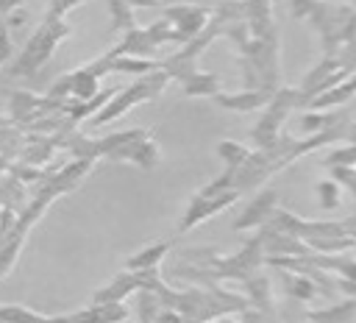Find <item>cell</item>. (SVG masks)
<instances>
[{"instance_id": "cell-1", "label": "cell", "mask_w": 356, "mask_h": 323, "mask_svg": "<svg viewBox=\"0 0 356 323\" xmlns=\"http://www.w3.org/2000/svg\"><path fill=\"white\" fill-rule=\"evenodd\" d=\"M70 33V25L64 22V17H44V22L39 25V31L28 39L25 50L19 53V58L11 64V75H28L36 72L53 53V47Z\"/></svg>"}, {"instance_id": "cell-2", "label": "cell", "mask_w": 356, "mask_h": 323, "mask_svg": "<svg viewBox=\"0 0 356 323\" xmlns=\"http://www.w3.org/2000/svg\"><path fill=\"white\" fill-rule=\"evenodd\" d=\"M164 84H167V72H150L147 78H142L139 84L128 86L125 92L111 95V97L106 100V106L95 114L92 125H103V123H108V120L120 117L122 111H128L131 106H136V103H142V100H150L153 95H159V92L164 89Z\"/></svg>"}, {"instance_id": "cell-3", "label": "cell", "mask_w": 356, "mask_h": 323, "mask_svg": "<svg viewBox=\"0 0 356 323\" xmlns=\"http://www.w3.org/2000/svg\"><path fill=\"white\" fill-rule=\"evenodd\" d=\"M298 92H281L278 97H273V106H270V111L264 114V120L253 128V139L261 145V148H270V145H275V131L281 128V123H284V114L292 109V103H298L300 97H295Z\"/></svg>"}, {"instance_id": "cell-4", "label": "cell", "mask_w": 356, "mask_h": 323, "mask_svg": "<svg viewBox=\"0 0 356 323\" xmlns=\"http://www.w3.org/2000/svg\"><path fill=\"white\" fill-rule=\"evenodd\" d=\"M170 25H175V33L178 39H189L195 33H200L206 28V19H209V11L200 8V6H192V3H181V6H172L167 8V17H164Z\"/></svg>"}, {"instance_id": "cell-5", "label": "cell", "mask_w": 356, "mask_h": 323, "mask_svg": "<svg viewBox=\"0 0 356 323\" xmlns=\"http://www.w3.org/2000/svg\"><path fill=\"white\" fill-rule=\"evenodd\" d=\"M136 287H142L139 273H122V276H117L108 287H103V290L95 292V304H120V301H122L131 290H136Z\"/></svg>"}, {"instance_id": "cell-6", "label": "cell", "mask_w": 356, "mask_h": 323, "mask_svg": "<svg viewBox=\"0 0 356 323\" xmlns=\"http://www.w3.org/2000/svg\"><path fill=\"white\" fill-rule=\"evenodd\" d=\"M273 206H275V192L270 189V192H264V195H259L248 209H245V214L234 223V228H250V226H259V223H267V214L273 212Z\"/></svg>"}, {"instance_id": "cell-7", "label": "cell", "mask_w": 356, "mask_h": 323, "mask_svg": "<svg viewBox=\"0 0 356 323\" xmlns=\"http://www.w3.org/2000/svg\"><path fill=\"white\" fill-rule=\"evenodd\" d=\"M214 100L220 106H228V109H236V111H250V109H259L261 103H267L270 92L250 89V92H236V95H214Z\"/></svg>"}, {"instance_id": "cell-8", "label": "cell", "mask_w": 356, "mask_h": 323, "mask_svg": "<svg viewBox=\"0 0 356 323\" xmlns=\"http://www.w3.org/2000/svg\"><path fill=\"white\" fill-rule=\"evenodd\" d=\"M184 92L186 95H217L220 92V78L214 72H192L184 78Z\"/></svg>"}, {"instance_id": "cell-9", "label": "cell", "mask_w": 356, "mask_h": 323, "mask_svg": "<svg viewBox=\"0 0 356 323\" xmlns=\"http://www.w3.org/2000/svg\"><path fill=\"white\" fill-rule=\"evenodd\" d=\"M164 253H167V245H164V242H159V245H147L142 253H136V256L128 259V270H134V273H139V270H153L156 262H159Z\"/></svg>"}, {"instance_id": "cell-10", "label": "cell", "mask_w": 356, "mask_h": 323, "mask_svg": "<svg viewBox=\"0 0 356 323\" xmlns=\"http://www.w3.org/2000/svg\"><path fill=\"white\" fill-rule=\"evenodd\" d=\"M353 315H356V301H348V304H339V306H331V309L312 312L309 317L314 323H348Z\"/></svg>"}, {"instance_id": "cell-11", "label": "cell", "mask_w": 356, "mask_h": 323, "mask_svg": "<svg viewBox=\"0 0 356 323\" xmlns=\"http://www.w3.org/2000/svg\"><path fill=\"white\" fill-rule=\"evenodd\" d=\"M217 153H220L222 162H228L234 170L242 167V164L250 159V153H248L242 145H236V142H222V145H217Z\"/></svg>"}, {"instance_id": "cell-12", "label": "cell", "mask_w": 356, "mask_h": 323, "mask_svg": "<svg viewBox=\"0 0 356 323\" xmlns=\"http://www.w3.org/2000/svg\"><path fill=\"white\" fill-rule=\"evenodd\" d=\"M317 198L323 209H334L339 206V184L337 181H320L317 184Z\"/></svg>"}, {"instance_id": "cell-13", "label": "cell", "mask_w": 356, "mask_h": 323, "mask_svg": "<svg viewBox=\"0 0 356 323\" xmlns=\"http://www.w3.org/2000/svg\"><path fill=\"white\" fill-rule=\"evenodd\" d=\"M328 164H337V167H348V164H356V145L345 148V150H331L328 156Z\"/></svg>"}, {"instance_id": "cell-14", "label": "cell", "mask_w": 356, "mask_h": 323, "mask_svg": "<svg viewBox=\"0 0 356 323\" xmlns=\"http://www.w3.org/2000/svg\"><path fill=\"white\" fill-rule=\"evenodd\" d=\"M289 287H292V295L295 298H300V301H309V298H314V284L312 281H306V278H292L289 281Z\"/></svg>"}, {"instance_id": "cell-15", "label": "cell", "mask_w": 356, "mask_h": 323, "mask_svg": "<svg viewBox=\"0 0 356 323\" xmlns=\"http://www.w3.org/2000/svg\"><path fill=\"white\" fill-rule=\"evenodd\" d=\"M81 0H50V11L47 17H64V11H70L72 6H78Z\"/></svg>"}, {"instance_id": "cell-16", "label": "cell", "mask_w": 356, "mask_h": 323, "mask_svg": "<svg viewBox=\"0 0 356 323\" xmlns=\"http://www.w3.org/2000/svg\"><path fill=\"white\" fill-rule=\"evenodd\" d=\"M317 8V0H292V14L295 17H306Z\"/></svg>"}, {"instance_id": "cell-17", "label": "cell", "mask_w": 356, "mask_h": 323, "mask_svg": "<svg viewBox=\"0 0 356 323\" xmlns=\"http://www.w3.org/2000/svg\"><path fill=\"white\" fill-rule=\"evenodd\" d=\"M325 123H328V120H325L323 114H306V117H303V128H306V131H320V128H325Z\"/></svg>"}, {"instance_id": "cell-18", "label": "cell", "mask_w": 356, "mask_h": 323, "mask_svg": "<svg viewBox=\"0 0 356 323\" xmlns=\"http://www.w3.org/2000/svg\"><path fill=\"white\" fill-rule=\"evenodd\" d=\"M25 19H28V14L22 11V6H19V8H14V11H8V22H11V25H22Z\"/></svg>"}, {"instance_id": "cell-19", "label": "cell", "mask_w": 356, "mask_h": 323, "mask_svg": "<svg viewBox=\"0 0 356 323\" xmlns=\"http://www.w3.org/2000/svg\"><path fill=\"white\" fill-rule=\"evenodd\" d=\"M348 139H350V142H353V145H356V123H353V125H350V131H348Z\"/></svg>"}, {"instance_id": "cell-20", "label": "cell", "mask_w": 356, "mask_h": 323, "mask_svg": "<svg viewBox=\"0 0 356 323\" xmlns=\"http://www.w3.org/2000/svg\"><path fill=\"white\" fill-rule=\"evenodd\" d=\"M131 3H139V6H153L156 0H131Z\"/></svg>"}, {"instance_id": "cell-21", "label": "cell", "mask_w": 356, "mask_h": 323, "mask_svg": "<svg viewBox=\"0 0 356 323\" xmlns=\"http://www.w3.org/2000/svg\"><path fill=\"white\" fill-rule=\"evenodd\" d=\"M222 323H234V320H222Z\"/></svg>"}, {"instance_id": "cell-22", "label": "cell", "mask_w": 356, "mask_h": 323, "mask_svg": "<svg viewBox=\"0 0 356 323\" xmlns=\"http://www.w3.org/2000/svg\"><path fill=\"white\" fill-rule=\"evenodd\" d=\"M0 214H3V212H0Z\"/></svg>"}, {"instance_id": "cell-23", "label": "cell", "mask_w": 356, "mask_h": 323, "mask_svg": "<svg viewBox=\"0 0 356 323\" xmlns=\"http://www.w3.org/2000/svg\"><path fill=\"white\" fill-rule=\"evenodd\" d=\"M353 3H356V0H353Z\"/></svg>"}]
</instances>
